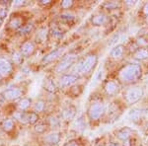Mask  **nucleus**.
Wrapping results in <instances>:
<instances>
[{
    "label": "nucleus",
    "instance_id": "nucleus-1",
    "mask_svg": "<svg viewBox=\"0 0 148 146\" xmlns=\"http://www.w3.org/2000/svg\"><path fill=\"white\" fill-rule=\"evenodd\" d=\"M142 75V66L137 62H130L119 69L116 74V81L123 85L133 86L139 82Z\"/></svg>",
    "mask_w": 148,
    "mask_h": 146
},
{
    "label": "nucleus",
    "instance_id": "nucleus-2",
    "mask_svg": "<svg viewBox=\"0 0 148 146\" xmlns=\"http://www.w3.org/2000/svg\"><path fill=\"white\" fill-rule=\"evenodd\" d=\"M98 63V56L95 53H90L88 56H86V57L80 60L79 62L75 64L76 67V72L77 75H88L92 72V70H94V68L96 67Z\"/></svg>",
    "mask_w": 148,
    "mask_h": 146
},
{
    "label": "nucleus",
    "instance_id": "nucleus-3",
    "mask_svg": "<svg viewBox=\"0 0 148 146\" xmlns=\"http://www.w3.org/2000/svg\"><path fill=\"white\" fill-rule=\"evenodd\" d=\"M144 96V89L141 86L133 85L123 91V100L127 105H134L140 101Z\"/></svg>",
    "mask_w": 148,
    "mask_h": 146
},
{
    "label": "nucleus",
    "instance_id": "nucleus-4",
    "mask_svg": "<svg viewBox=\"0 0 148 146\" xmlns=\"http://www.w3.org/2000/svg\"><path fill=\"white\" fill-rule=\"evenodd\" d=\"M106 114V106L102 101H94L87 109V116L89 121H97Z\"/></svg>",
    "mask_w": 148,
    "mask_h": 146
},
{
    "label": "nucleus",
    "instance_id": "nucleus-5",
    "mask_svg": "<svg viewBox=\"0 0 148 146\" xmlns=\"http://www.w3.org/2000/svg\"><path fill=\"white\" fill-rule=\"evenodd\" d=\"M78 59V56L75 53H68L64 56L60 61L56 64V73H63L67 71L71 66L75 64L76 60Z\"/></svg>",
    "mask_w": 148,
    "mask_h": 146
},
{
    "label": "nucleus",
    "instance_id": "nucleus-6",
    "mask_svg": "<svg viewBox=\"0 0 148 146\" xmlns=\"http://www.w3.org/2000/svg\"><path fill=\"white\" fill-rule=\"evenodd\" d=\"M104 92L108 97H116L121 93V84L113 79L107 80L104 84Z\"/></svg>",
    "mask_w": 148,
    "mask_h": 146
},
{
    "label": "nucleus",
    "instance_id": "nucleus-7",
    "mask_svg": "<svg viewBox=\"0 0 148 146\" xmlns=\"http://www.w3.org/2000/svg\"><path fill=\"white\" fill-rule=\"evenodd\" d=\"M79 80V76L77 74H63L58 81V85L59 88H69L72 87L78 82Z\"/></svg>",
    "mask_w": 148,
    "mask_h": 146
},
{
    "label": "nucleus",
    "instance_id": "nucleus-8",
    "mask_svg": "<svg viewBox=\"0 0 148 146\" xmlns=\"http://www.w3.org/2000/svg\"><path fill=\"white\" fill-rule=\"evenodd\" d=\"M2 96L7 101H16V100L20 99L23 96V91L21 88L11 87L4 90L3 93H2Z\"/></svg>",
    "mask_w": 148,
    "mask_h": 146
},
{
    "label": "nucleus",
    "instance_id": "nucleus-9",
    "mask_svg": "<svg viewBox=\"0 0 148 146\" xmlns=\"http://www.w3.org/2000/svg\"><path fill=\"white\" fill-rule=\"evenodd\" d=\"M64 51H65V49H64L63 47H58V49H53V51H51V52L47 53L46 56L42 57V64L51 63V62L56 60L57 58H59V57L62 56Z\"/></svg>",
    "mask_w": 148,
    "mask_h": 146
},
{
    "label": "nucleus",
    "instance_id": "nucleus-10",
    "mask_svg": "<svg viewBox=\"0 0 148 146\" xmlns=\"http://www.w3.org/2000/svg\"><path fill=\"white\" fill-rule=\"evenodd\" d=\"M13 73V64L10 60L4 57H0V76L8 77Z\"/></svg>",
    "mask_w": 148,
    "mask_h": 146
},
{
    "label": "nucleus",
    "instance_id": "nucleus-11",
    "mask_svg": "<svg viewBox=\"0 0 148 146\" xmlns=\"http://www.w3.org/2000/svg\"><path fill=\"white\" fill-rule=\"evenodd\" d=\"M125 52V47L121 44L116 45L113 49L110 51V57L111 59H113L114 61H119L121 59H123V56Z\"/></svg>",
    "mask_w": 148,
    "mask_h": 146
},
{
    "label": "nucleus",
    "instance_id": "nucleus-12",
    "mask_svg": "<svg viewBox=\"0 0 148 146\" xmlns=\"http://www.w3.org/2000/svg\"><path fill=\"white\" fill-rule=\"evenodd\" d=\"M132 134L133 130L130 127H128V126H123V127L119 128L114 132V136H116V139L123 141V142L132 137Z\"/></svg>",
    "mask_w": 148,
    "mask_h": 146
},
{
    "label": "nucleus",
    "instance_id": "nucleus-13",
    "mask_svg": "<svg viewBox=\"0 0 148 146\" xmlns=\"http://www.w3.org/2000/svg\"><path fill=\"white\" fill-rule=\"evenodd\" d=\"M61 140V134L58 131H52L44 137V142L49 146H56L60 142Z\"/></svg>",
    "mask_w": 148,
    "mask_h": 146
},
{
    "label": "nucleus",
    "instance_id": "nucleus-14",
    "mask_svg": "<svg viewBox=\"0 0 148 146\" xmlns=\"http://www.w3.org/2000/svg\"><path fill=\"white\" fill-rule=\"evenodd\" d=\"M109 22V17L106 13H98L94 15L91 19V24L95 27H101V26L107 25Z\"/></svg>",
    "mask_w": 148,
    "mask_h": 146
},
{
    "label": "nucleus",
    "instance_id": "nucleus-15",
    "mask_svg": "<svg viewBox=\"0 0 148 146\" xmlns=\"http://www.w3.org/2000/svg\"><path fill=\"white\" fill-rule=\"evenodd\" d=\"M35 49H36V47H35L34 42L28 40V42H25L21 45L20 53L22 54L23 56L29 57V56H33V53L35 52Z\"/></svg>",
    "mask_w": 148,
    "mask_h": 146
},
{
    "label": "nucleus",
    "instance_id": "nucleus-16",
    "mask_svg": "<svg viewBox=\"0 0 148 146\" xmlns=\"http://www.w3.org/2000/svg\"><path fill=\"white\" fill-rule=\"evenodd\" d=\"M132 58L136 61H145L148 59V47H138L132 52Z\"/></svg>",
    "mask_w": 148,
    "mask_h": 146
},
{
    "label": "nucleus",
    "instance_id": "nucleus-17",
    "mask_svg": "<svg viewBox=\"0 0 148 146\" xmlns=\"http://www.w3.org/2000/svg\"><path fill=\"white\" fill-rule=\"evenodd\" d=\"M76 116V108L74 106H67L65 107L61 112V118L64 121H71L75 118Z\"/></svg>",
    "mask_w": 148,
    "mask_h": 146
},
{
    "label": "nucleus",
    "instance_id": "nucleus-18",
    "mask_svg": "<svg viewBox=\"0 0 148 146\" xmlns=\"http://www.w3.org/2000/svg\"><path fill=\"white\" fill-rule=\"evenodd\" d=\"M24 26V19L21 16H16L10 19L8 23V28L11 30H20Z\"/></svg>",
    "mask_w": 148,
    "mask_h": 146
},
{
    "label": "nucleus",
    "instance_id": "nucleus-19",
    "mask_svg": "<svg viewBox=\"0 0 148 146\" xmlns=\"http://www.w3.org/2000/svg\"><path fill=\"white\" fill-rule=\"evenodd\" d=\"M121 6V2L120 1H106L102 4V7L106 11H113L118 10Z\"/></svg>",
    "mask_w": 148,
    "mask_h": 146
},
{
    "label": "nucleus",
    "instance_id": "nucleus-20",
    "mask_svg": "<svg viewBox=\"0 0 148 146\" xmlns=\"http://www.w3.org/2000/svg\"><path fill=\"white\" fill-rule=\"evenodd\" d=\"M46 123L47 124V126L52 129L60 127V119L57 118V117L53 116V114H51V116L47 117Z\"/></svg>",
    "mask_w": 148,
    "mask_h": 146
},
{
    "label": "nucleus",
    "instance_id": "nucleus-21",
    "mask_svg": "<svg viewBox=\"0 0 148 146\" xmlns=\"http://www.w3.org/2000/svg\"><path fill=\"white\" fill-rule=\"evenodd\" d=\"M0 126H1V128L3 129L5 132H11V131L15 128V123H14L12 119H5L1 121Z\"/></svg>",
    "mask_w": 148,
    "mask_h": 146
},
{
    "label": "nucleus",
    "instance_id": "nucleus-22",
    "mask_svg": "<svg viewBox=\"0 0 148 146\" xmlns=\"http://www.w3.org/2000/svg\"><path fill=\"white\" fill-rule=\"evenodd\" d=\"M142 116H143V111L140 109H133L130 112V119L133 123L139 121L142 119Z\"/></svg>",
    "mask_w": 148,
    "mask_h": 146
},
{
    "label": "nucleus",
    "instance_id": "nucleus-23",
    "mask_svg": "<svg viewBox=\"0 0 148 146\" xmlns=\"http://www.w3.org/2000/svg\"><path fill=\"white\" fill-rule=\"evenodd\" d=\"M44 89L49 93H56V91L57 90V86L56 85V83L53 82L52 79H47V80L45 81Z\"/></svg>",
    "mask_w": 148,
    "mask_h": 146
},
{
    "label": "nucleus",
    "instance_id": "nucleus-24",
    "mask_svg": "<svg viewBox=\"0 0 148 146\" xmlns=\"http://www.w3.org/2000/svg\"><path fill=\"white\" fill-rule=\"evenodd\" d=\"M40 117L35 112H27V123L29 124H36L39 123Z\"/></svg>",
    "mask_w": 148,
    "mask_h": 146
},
{
    "label": "nucleus",
    "instance_id": "nucleus-25",
    "mask_svg": "<svg viewBox=\"0 0 148 146\" xmlns=\"http://www.w3.org/2000/svg\"><path fill=\"white\" fill-rule=\"evenodd\" d=\"M31 104H32V100L30 98H23L18 104V108L21 112H24L26 110H28L30 108Z\"/></svg>",
    "mask_w": 148,
    "mask_h": 146
},
{
    "label": "nucleus",
    "instance_id": "nucleus-26",
    "mask_svg": "<svg viewBox=\"0 0 148 146\" xmlns=\"http://www.w3.org/2000/svg\"><path fill=\"white\" fill-rule=\"evenodd\" d=\"M49 34V33L47 28H40L39 29V31H38V33H37V40L40 42H45V40H47Z\"/></svg>",
    "mask_w": 148,
    "mask_h": 146
},
{
    "label": "nucleus",
    "instance_id": "nucleus-27",
    "mask_svg": "<svg viewBox=\"0 0 148 146\" xmlns=\"http://www.w3.org/2000/svg\"><path fill=\"white\" fill-rule=\"evenodd\" d=\"M47 127L49 126H47L46 121H39L35 124V131L39 134H44V133H46Z\"/></svg>",
    "mask_w": 148,
    "mask_h": 146
},
{
    "label": "nucleus",
    "instance_id": "nucleus-28",
    "mask_svg": "<svg viewBox=\"0 0 148 146\" xmlns=\"http://www.w3.org/2000/svg\"><path fill=\"white\" fill-rule=\"evenodd\" d=\"M63 34H64L63 31L58 26H56L54 28H52L51 30V33H49V35L56 40H60L63 37Z\"/></svg>",
    "mask_w": 148,
    "mask_h": 146
},
{
    "label": "nucleus",
    "instance_id": "nucleus-29",
    "mask_svg": "<svg viewBox=\"0 0 148 146\" xmlns=\"http://www.w3.org/2000/svg\"><path fill=\"white\" fill-rule=\"evenodd\" d=\"M46 110V102L42 100H39L38 102L35 103L34 105V112H42Z\"/></svg>",
    "mask_w": 148,
    "mask_h": 146
},
{
    "label": "nucleus",
    "instance_id": "nucleus-30",
    "mask_svg": "<svg viewBox=\"0 0 148 146\" xmlns=\"http://www.w3.org/2000/svg\"><path fill=\"white\" fill-rule=\"evenodd\" d=\"M14 118L18 119L20 123H27V112H17L14 114Z\"/></svg>",
    "mask_w": 148,
    "mask_h": 146
},
{
    "label": "nucleus",
    "instance_id": "nucleus-31",
    "mask_svg": "<svg viewBox=\"0 0 148 146\" xmlns=\"http://www.w3.org/2000/svg\"><path fill=\"white\" fill-rule=\"evenodd\" d=\"M60 20L66 24L72 23L73 21L75 20V16H73L72 14H70V13H62L60 15Z\"/></svg>",
    "mask_w": 148,
    "mask_h": 146
},
{
    "label": "nucleus",
    "instance_id": "nucleus-32",
    "mask_svg": "<svg viewBox=\"0 0 148 146\" xmlns=\"http://www.w3.org/2000/svg\"><path fill=\"white\" fill-rule=\"evenodd\" d=\"M33 29H34V25H33V24H26V25H24L23 27L19 30V33L22 35L30 34L33 31Z\"/></svg>",
    "mask_w": 148,
    "mask_h": 146
},
{
    "label": "nucleus",
    "instance_id": "nucleus-33",
    "mask_svg": "<svg viewBox=\"0 0 148 146\" xmlns=\"http://www.w3.org/2000/svg\"><path fill=\"white\" fill-rule=\"evenodd\" d=\"M70 93L74 97H78L82 93V85H74L70 88Z\"/></svg>",
    "mask_w": 148,
    "mask_h": 146
},
{
    "label": "nucleus",
    "instance_id": "nucleus-34",
    "mask_svg": "<svg viewBox=\"0 0 148 146\" xmlns=\"http://www.w3.org/2000/svg\"><path fill=\"white\" fill-rule=\"evenodd\" d=\"M73 5H74V1H72V0H63L60 3V8H62L63 10H68Z\"/></svg>",
    "mask_w": 148,
    "mask_h": 146
},
{
    "label": "nucleus",
    "instance_id": "nucleus-35",
    "mask_svg": "<svg viewBox=\"0 0 148 146\" xmlns=\"http://www.w3.org/2000/svg\"><path fill=\"white\" fill-rule=\"evenodd\" d=\"M62 146H82L80 143L79 140L77 139H70L69 141H67L66 143H64Z\"/></svg>",
    "mask_w": 148,
    "mask_h": 146
},
{
    "label": "nucleus",
    "instance_id": "nucleus-36",
    "mask_svg": "<svg viewBox=\"0 0 148 146\" xmlns=\"http://www.w3.org/2000/svg\"><path fill=\"white\" fill-rule=\"evenodd\" d=\"M105 146H121L118 141H114V140H111L108 141V142L105 143Z\"/></svg>",
    "mask_w": 148,
    "mask_h": 146
},
{
    "label": "nucleus",
    "instance_id": "nucleus-37",
    "mask_svg": "<svg viewBox=\"0 0 148 146\" xmlns=\"http://www.w3.org/2000/svg\"><path fill=\"white\" fill-rule=\"evenodd\" d=\"M6 16H7V9L5 7H0V17L4 19Z\"/></svg>",
    "mask_w": 148,
    "mask_h": 146
},
{
    "label": "nucleus",
    "instance_id": "nucleus-38",
    "mask_svg": "<svg viewBox=\"0 0 148 146\" xmlns=\"http://www.w3.org/2000/svg\"><path fill=\"white\" fill-rule=\"evenodd\" d=\"M132 142H133V139H132V137H131V138H130V139L123 141V146H132V144H133Z\"/></svg>",
    "mask_w": 148,
    "mask_h": 146
},
{
    "label": "nucleus",
    "instance_id": "nucleus-39",
    "mask_svg": "<svg viewBox=\"0 0 148 146\" xmlns=\"http://www.w3.org/2000/svg\"><path fill=\"white\" fill-rule=\"evenodd\" d=\"M142 12H143V14H144L145 16H148V2H146V3L143 5L142 7Z\"/></svg>",
    "mask_w": 148,
    "mask_h": 146
},
{
    "label": "nucleus",
    "instance_id": "nucleus-40",
    "mask_svg": "<svg viewBox=\"0 0 148 146\" xmlns=\"http://www.w3.org/2000/svg\"><path fill=\"white\" fill-rule=\"evenodd\" d=\"M39 3L40 4V5L47 6V5H49V4H51L52 1H51V0H40Z\"/></svg>",
    "mask_w": 148,
    "mask_h": 146
},
{
    "label": "nucleus",
    "instance_id": "nucleus-41",
    "mask_svg": "<svg viewBox=\"0 0 148 146\" xmlns=\"http://www.w3.org/2000/svg\"><path fill=\"white\" fill-rule=\"evenodd\" d=\"M14 4H15V5L24 6V5H26V4H28V3L26 1H16V2H14Z\"/></svg>",
    "mask_w": 148,
    "mask_h": 146
},
{
    "label": "nucleus",
    "instance_id": "nucleus-42",
    "mask_svg": "<svg viewBox=\"0 0 148 146\" xmlns=\"http://www.w3.org/2000/svg\"><path fill=\"white\" fill-rule=\"evenodd\" d=\"M3 22H4V19L3 18H1L0 17V26L2 25V24H3Z\"/></svg>",
    "mask_w": 148,
    "mask_h": 146
},
{
    "label": "nucleus",
    "instance_id": "nucleus-43",
    "mask_svg": "<svg viewBox=\"0 0 148 146\" xmlns=\"http://www.w3.org/2000/svg\"><path fill=\"white\" fill-rule=\"evenodd\" d=\"M145 23H146V25L148 27V16H147V17H145Z\"/></svg>",
    "mask_w": 148,
    "mask_h": 146
},
{
    "label": "nucleus",
    "instance_id": "nucleus-44",
    "mask_svg": "<svg viewBox=\"0 0 148 146\" xmlns=\"http://www.w3.org/2000/svg\"><path fill=\"white\" fill-rule=\"evenodd\" d=\"M2 80V77H1V76H0V81H1Z\"/></svg>",
    "mask_w": 148,
    "mask_h": 146
}]
</instances>
